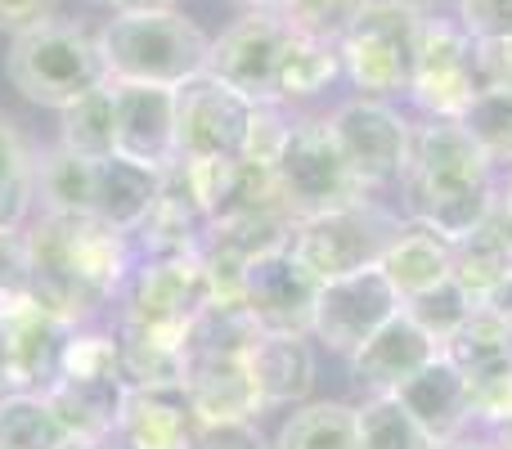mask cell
I'll use <instances>...</instances> for the list:
<instances>
[{
	"label": "cell",
	"mask_w": 512,
	"mask_h": 449,
	"mask_svg": "<svg viewBox=\"0 0 512 449\" xmlns=\"http://www.w3.org/2000/svg\"><path fill=\"white\" fill-rule=\"evenodd\" d=\"M400 216L459 243L486 221L499 198V167L481 153V144L463 131V122H414V144L400 176Z\"/></svg>",
	"instance_id": "1"
},
{
	"label": "cell",
	"mask_w": 512,
	"mask_h": 449,
	"mask_svg": "<svg viewBox=\"0 0 512 449\" xmlns=\"http://www.w3.org/2000/svg\"><path fill=\"white\" fill-rule=\"evenodd\" d=\"M27 261H32V297L68 324L95 315L131 270L126 234L99 225L95 216L45 212L27 229Z\"/></svg>",
	"instance_id": "2"
},
{
	"label": "cell",
	"mask_w": 512,
	"mask_h": 449,
	"mask_svg": "<svg viewBox=\"0 0 512 449\" xmlns=\"http://www.w3.org/2000/svg\"><path fill=\"white\" fill-rule=\"evenodd\" d=\"M5 77L23 99L63 113L81 95L108 86V63L95 32L68 23V18H45V23L9 36Z\"/></svg>",
	"instance_id": "3"
},
{
	"label": "cell",
	"mask_w": 512,
	"mask_h": 449,
	"mask_svg": "<svg viewBox=\"0 0 512 449\" xmlns=\"http://www.w3.org/2000/svg\"><path fill=\"white\" fill-rule=\"evenodd\" d=\"M99 50L108 63V81H144V86H185L207 72L212 36L185 14H113L99 27Z\"/></svg>",
	"instance_id": "4"
},
{
	"label": "cell",
	"mask_w": 512,
	"mask_h": 449,
	"mask_svg": "<svg viewBox=\"0 0 512 449\" xmlns=\"http://www.w3.org/2000/svg\"><path fill=\"white\" fill-rule=\"evenodd\" d=\"M427 18L432 14L423 9V0H369L355 23L337 36L342 81L369 99L405 95Z\"/></svg>",
	"instance_id": "5"
},
{
	"label": "cell",
	"mask_w": 512,
	"mask_h": 449,
	"mask_svg": "<svg viewBox=\"0 0 512 449\" xmlns=\"http://www.w3.org/2000/svg\"><path fill=\"white\" fill-rule=\"evenodd\" d=\"M270 171H274L283 207H288L297 221L373 198L369 189L355 180V171L346 167L342 149H337L333 131H328V117H292L288 140H283Z\"/></svg>",
	"instance_id": "6"
},
{
	"label": "cell",
	"mask_w": 512,
	"mask_h": 449,
	"mask_svg": "<svg viewBox=\"0 0 512 449\" xmlns=\"http://www.w3.org/2000/svg\"><path fill=\"white\" fill-rule=\"evenodd\" d=\"M212 279L198 252L153 256L135 270L122 310V337H149V342H189V324L212 306Z\"/></svg>",
	"instance_id": "7"
},
{
	"label": "cell",
	"mask_w": 512,
	"mask_h": 449,
	"mask_svg": "<svg viewBox=\"0 0 512 449\" xmlns=\"http://www.w3.org/2000/svg\"><path fill=\"white\" fill-rule=\"evenodd\" d=\"M400 225H405L400 212L382 207L378 198H364V203L297 221L288 247L319 283H328L355 270H373L387 252V243L400 234Z\"/></svg>",
	"instance_id": "8"
},
{
	"label": "cell",
	"mask_w": 512,
	"mask_h": 449,
	"mask_svg": "<svg viewBox=\"0 0 512 449\" xmlns=\"http://www.w3.org/2000/svg\"><path fill=\"white\" fill-rule=\"evenodd\" d=\"M328 131H333L346 167L355 171V180L369 194L400 185L409 144H414V117H405L391 99H369V95L342 99L328 113Z\"/></svg>",
	"instance_id": "9"
},
{
	"label": "cell",
	"mask_w": 512,
	"mask_h": 449,
	"mask_svg": "<svg viewBox=\"0 0 512 449\" xmlns=\"http://www.w3.org/2000/svg\"><path fill=\"white\" fill-rule=\"evenodd\" d=\"M409 99L423 117L432 122H463L472 99L481 95L477 77V41L459 27V18L432 14L423 27V41L414 54V72H409Z\"/></svg>",
	"instance_id": "10"
},
{
	"label": "cell",
	"mask_w": 512,
	"mask_h": 449,
	"mask_svg": "<svg viewBox=\"0 0 512 449\" xmlns=\"http://www.w3.org/2000/svg\"><path fill=\"white\" fill-rule=\"evenodd\" d=\"M256 104L225 86L212 72H198L176 86V153L180 162H216L248 153Z\"/></svg>",
	"instance_id": "11"
},
{
	"label": "cell",
	"mask_w": 512,
	"mask_h": 449,
	"mask_svg": "<svg viewBox=\"0 0 512 449\" xmlns=\"http://www.w3.org/2000/svg\"><path fill=\"white\" fill-rule=\"evenodd\" d=\"M292 27L274 9H243L212 41L207 72L234 86L252 104H279V63L288 50Z\"/></svg>",
	"instance_id": "12"
},
{
	"label": "cell",
	"mask_w": 512,
	"mask_h": 449,
	"mask_svg": "<svg viewBox=\"0 0 512 449\" xmlns=\"http://www.w3.org/2000/svg\"><path fill=\"white\" fill-rule=\"evenodd\" d=\"M400 297L382 270H355V274H342V279H328L319 288V301H315V324H310V342H319L324 351L333 355H346L351 360L373 333H378L387 319L400 315Z\"/></svg>",
	"instance_id": "13"
},
{
	"label": "cell",
	"mask_w": 512,
	"mask_h": 449,
	"mask_svg": "<svg viewBox=\"0 0 512 449\" xmlns=\"http://www.w3.org/2000/svg\"><path fill=\"white\" fill-rule=\"evenodd\" d=\"M324 283L292 256V247L256 256L243 274V310L261 333H297L310 337L315 324V301Z\"/></svg>",
	"instance_id": "14"
},
{
	"label": "cell",
	"mask_w": 512,
	"mask_h": 449,
	"mask_svg": "<svg viewBox=\"0 0 512 449\" xmlns=\"http://www.w3.org/2000/svg\"><path fill=\"white\" fill-rule=\"evenodd\" d=\"M113 153L153 171L176 167V90L113 81Z\"/></svg>",
	"instance_id": "15"
},
{
	"label": "cell",
	"mask_w": 512,
	"mask_h": 449,
	"mask_svg": "<svg viewBox=\"0 0 512 449\" xmlns=\"http://www.w3.org/2000/svg\"><path fill=\"white\" fill-rule=\"evenodd\" d=\"M0 324L9 337V364H14V391H45L59 378V360L68 337L77 333V324L59 319L54 310H45L36 297L14 301L0 310Z\"/></svg>",
	"instance_id": "16"
},
{
	"label": "cell",
	"mask_w": 512,
	"mask_h": 449,
	"mask_svg": "<svg viewBox=\"0 0 512 449\" xmlns=\"http://www.w3.org/2000/svg\"><path fill=\"white\" fill-rule=\"evenodd\" d=\"M185 167H189V180H194L198 207H203V216H207V229L243 221V216H256V212H270V207H283L274 171L256 167L248 158L185 162Z\"/></svg>",
	"instance_id": "17"
},
{
	"label": "cell",
	"mask_w": 512,
	"mask_h": 449,
	"mask_svg": "<svg viewBox=\"0 0 512 449\" xmlns=\"http://www.w3.org/2000/svg\"><path fill=\"white\" fill-rule=\"evenodd\" d=\"M436 355H441V346L400 310V315L387 319L346 364H351V378L360 382L364 396H396V391L405 387L423 364H432Z\"/></svg>",
	"instance_id": "18"
},
{
	"label": "cell",
	"mask_w": 512,
	"mask_h": 449,
	"mask_svg": "<svg viewBox=\"0 0 512 449\" xmlns=\"http://www.w3.org/2000/svg\"><path fill=\"white\" fill-rule=\"evenodd\" d=\"M512 274V207L495 198L486 221L450 247V279L468 292L472 306H490Z\"/></svg>",
	"instance_id": "19"
},
{
	"label": "cell",
	"mask_w": 512,
	"mask_h": 449,
	"mask_svg": "<svg viewBox=\"0 0 512 449\" xmlns=\"http://www.w3.org/2000/svg\"><path fill=\"white\" fill-rule=\"evenodd\" d=\"M198 418L180 387H131L117 423L126 449H194Z\"/></svg>",
	"instance_id": "20"
},
{
	"label": "cell",
	"mask_w": 512,
	"mask_h": 449,
	"mask_svg": "<svg viewBox=\"0 0 512 449\" xmlns=\"http://www.w3.org/2000/svg\"><path fill=\"white\" fill-rule=\"evenodd\" d=\"M396 400L414 414V423L423 427L432 441H450V436L472 427L468 378L454 369V360L445 351L436 355L432 364H423V369L396 391Z\"/></svg>",
	"instance_id": "21"
},
{
	"label": "cell",
	"mask_w": 512,
	"mask_h": 449,
	"mask_svg": "<svg viewBox=\"0 0 512 449\" xmlns=\"http://www.w3.org/2000/svg\"><path fill=\"white\" fill-rule=\"evenodd\" d=\"M265 409H297L315 391V342L297 333H261L248 355Z\"/></svg>",
	"instance_id": "22"
},
{
	"label": "cell",
	"mask_w": 512,
	"mask_h": 449,
	"mask_svg": "<svg viewBox=\"0 0 512 449\" xmlns=\"http://www.w3.org/2000/svg\"><path fill=\"white\" fill-rule=\"evenodd\" d=\"M158 194H162V171L126 162L113 153V158L95 162V207H90V216L131 238L153 216Z\"/></svg>",
	"instance_id": "23"
},
{
	"label": "cell",
	"mask_w": 512,
	"mask_h": 449,
	"mask_svg": "<svg viewBox=\"0 0 512 449\" xmlns=\"http://www.w3.org/2000/svg\"><path fill=\"white\" fill-rule=\"evenodd\" d=\"M378 270H382V279L396 288L400 306H405V301L450 283V243H445L441 234H432V229L405 221L400 234L387 243V252H382Z\"/></svg>",
	"instance_id": "24"
},
{
	"label": "cell",
	"mask_w": 512,
	"mask_h": 449,
	"mask_svg": "<svg viewBox=\"0 0 512 449\" xmlns=\"http://www.w3.org/2000/svg\"><path fill=\"white\" fill-rule=\"evenodd\" d=\"M126 378L113 382H50L41 391L50 400V409L59 414L63 432L77 436V441H108L117 436V423H122V405H126Z\"/></svg>",
	"instance_id": "25"
},
{
	"label": "cell",
	"mask_w": 512,
	"mask_h": 449,
	"mask_svg": "<svg viewBox=\"0 0 512 449\" xmlns=\"http://www.w3.org/2000/svg\"><path fill=\"white\" fill-rule=\"evenodd\" d=\"M337 81H342L337 41H319V36L292 32L288 50H283V63H279V108L319 99L324 90H333Z\"/></svg>",
	"instance_id": "26"
},
{
	"label": "cell",
	"mask_w": 512,
	"mask_h": 449,
	"mask_svg": "<svg viewBox=\"0 0 512 449\" xmlns=\"http://www.w3.org/2000/svg\"><path fill=\"white\" fill-rule=\"evenodd\" d=\"M270 449H360L355 405H346V400H306L279 423Z\"/></svg>",
	"instance_id": "27"
},
{
	"label": "cell",
	"mask_w": 512,
	"mask_h": 449,
	"mask_svg": "<svg viewBox=\"0 0 512 449\" xmlns=\"http://www.w3.org/2000/svg\"><path fill=\"white\" fill-rule=\"evenodd\" d=\"M36 198L45 203V212L90 216V207H95V162L54 144L50 153L36 158Z\"/></svg>",
	"instance_id": "28"
},
{
	"label": "cell",
	"mask_w": 512,
	"mask_h": 449,
	"mask_svg": "<svg viewBox=\"0 0 512 449\" xmlns=\"http://www.w3.org/2000/svg\"><path fill=\"white\" fill-rule=\"evenodd\" d=\"M445 355L454 360V369L463 378H481V373H495L512 364V324L499 310L477 306L468 315V324L454 333V342L445 346Z\"/></svg>",
	"instance_id": "29"
},
{
	"label": "cell",
	"mask_w": 512,
	"mask_h": 449,
	"mask_svg": "<svg viewBox=\"0 0 512 449\" xmlns=\"http://www.w3.org/2000/svg\"><path fill=\"white\" fill-rule=\"evenodd\" d=\"M36 203V153L18 122L0 113V229H18Z\"/></svg>",
	"instance_id": "30"
},
{
	"label": "cell",
	"mask_w": 512,
	"mask_h": 449,
	"mask_svg": "<svg viewBox=\"0 0 512 449\" xmlns=\"http://www.w3.org/2000/svg\"><path fill=\"white\" fill-rule=\"evenodd\" d=\"M72 436L41 391L0 396V449H63Z\"/></svg>",
	"instance_id": "31"
},
{
	"label": "cell",
	"mask_w": 512,
	"mask_h": 449,
	"mask_svg": "<svg viewBox=\"0 0 512 449\" xmlns=\"http://www.w3.org/2000/svg\"><path fill=\"white\" fill-rule=\"evenodd\" d=\"M59 122H63L59 144L68 153H77L86 162L113 158V81L81 95L77 104H68L59 113Z\"/></svg>",
	"instance_id": "32"
},
{
	"label": "cell",
	"mask_w": 512,
	"mask_h": 449,
	"mask_svg": "<svg viewBox=\"0 0 512 449\" xmlns=\"http://www.w3.org/2000/svg\"><path fill=\"white\" fill-rule=\"evenodd\" d=\"M355 436H360V449H432L436 445L396 396H364V405H355Z\"/></svg>",
	"instance_id": "33"
},
{
	"label": "cell",
	"mask_w": 512,
	"mask_h": 449,
	"mask_svg": "<svg viewBox=\"0 0 512 449\" xmlns=\"http://www.w3.org/2000/svg\"><path fill=\"white\" fill-rule=\"evenodd\" d=\"M463 131L481 144L490 162L499 171L512 167V90L508 86H490L472 99V108L463 113Z\"/></svg>",
	"instance_id": "34"
},
{
	"label": "cell",
	"mask_w": 512,
	"mask_h": 449,
	"mask_svg": "<svg viewBox=\"0 0 512 449\" xmlns=\"http://www.w3.org/2000/svg\"><path fill=\"white\" fill-rule=\"evenodd\" d=\"M472 301H468V292L459 288V283H441V288H432V292H423V297H414V301H405V315L414 319L418 328H423L427 337H432L436 346H450L454 342V333H459L463 324H468V315H472Z\"/></svg>",
	"instance_id": "35"
},
{
	"label": "cell",
	"mask_w": 512,
	"mask_h": 449,
	"mask_svg": "<svg viewBox=\"0 0 512 449\" xmlns=\"http://www.w3.org/2000/svg\"><path fill=\"white\" fill-rule=\"evenodd\" d=\"M59 378H68V382H113V378H126L117 337H108V333H72L68 346H63ZM59 378H54V382H59Z\"/></svg>",
	"instance_id": "36"
},
{
	"label": "cell",
	"mask_w": 512,
	"mask_h": 449,
	"mask_svg": "<svg viewBox=\"0 0 512 449\" xmlns=\"http://www.w3.org/2000/svg\"><path fill=\"white\" fill-rule=\"evenodd\" d=\"M369 5V0H283L279 14L292 32L319 36V41H337L346 27L355 23V14Z\"/></svg>",
	"instance_id": "37"
},
{
	"label": "cell",
	"mask_w": 512,
	"mask_h": 449,
	"mask_svg": "<svg viewBox=\"0 0 512 449\" xmlns=\"http://www.w3.org/2000/svg\"><path fill=\"white\" fill-rule=\"evenodd\" d=\"M468 405L472 427H481V432H499L504 423H512V364L468 378Z\"/></svg>",
	"instance_id": "38"
},
{
	"label": "cell",
	"mask_w": 512,
	"mask_h": 449,
	"mask_svg": "<svg viewBox=\"0 0 512 449\" xmlns=\"http://www.w3.org/2000/svg\"><path fill=\"white\" fill-rule=\"evenodd\" d=\"M32 297V261L23 229H0V310Z\"/></svg>",
	"instance_id": "39"
},
{
	"label": "cell",
	"mask_w": 512,
	"mask_h": 449,
	"mask_svg": "<svg viewBox=\"0 0 512 449\" xmlns=\"http://www.w3.org/2000/svg\"><path fill=\"white\" fill-rule=\"evenodd\" d=\"M454 18L472 41H508L512 0H454Z\"/></svg>",
	"instance_id": "40"
},
{
	"label": "cell",
	"mask_w": 512,
	"mask_h": 449,
	"mask_svg": "<svg viewBox=\"0 0 512 449\" xmlns=\"http://www.w3.org/2000/svg\"><path fill=\"white\" fill-rule=\"evenodd\" d=\"M194 449H270L256 423H198Z\"/></svg>",
	"instance_id": "41"
},
{
	"label": "cell",
	"mask_w": 512,
	"mask_h": 449,
	"mask_svg": "<svg viewBox=\"0 0 512 449\" xmlns=\"http://www.w3.org/2000/svg\"><path fill=\"white\" fill-rule=\"evenodd\" d=\"M54 5L59 0H0V32H9V36L27 32V27L54 18Z\"/></svg>",
	"instance_id": "42"
},
{
	"label": "cell",
	"mask_w": 512,
	"mask_h": 449,
	"mask_svg": "<svg viewBox=\"0 0 512 449\" xmlns=\"http://www.w3.org/2000/svg\"><path fill=\"white\" fill-rule=\"evenodd\" d=\"M113 14H167V9H180V0H108Z\"/></svg>",
	"instance_id": "43"
},
{
	"label": "cell",
	"mask_w": 512,
	"mask_h": 449,
	"mask_svg": "<svg viewBox=\"0 0 512 449\" xmlns=\"http://www.w3.org/2000/svg\"><path fill=\"white\" fill-rule=\"evenodd\" d=\"M432 449H499V445H495V436H490V432H481V427H468V432L450 436V441H436Z\"/></svg>",
	"instance_id": "44"
},
{
	"label": "cell",
	"mask_w": 512,
	"mask_h": 449,
	"mask_svg": "<svg viewBox=\"0 0 512 449\" xmlns=\"http://www.w3.org/2000/svg\"><path fill=\"white\" fill-rule=\"evenodd\" d=\"M14 391V364H9V337H5V324H0V396Z\"/></svg>",
	"instance_id": "45"
},
{
	"label": "cell",
	"mask_w": 512,
	"mask_h": 449,
	"mask_svg": "<svg viewBox=\"0 0 512 449\" xmlns=\"http://www.w3.org/2000/svg\"><path fill=\"white\" fill-rule=\"evenodd\" d=\"M490 310H499V315H504L508 324H512V274H508V283H504V288L495 292V301H490Z\"/></svg>",
	"instance_id": "46"
},
{
	"label": "cell",
	"mask_w": 512,
	"mask_h": 449,
	"mask_svg": "<svg viewBox=\"0 0 512 449\" xmlns=\"http://www.w3.org/2000/svg\"><path fill=\"white\" fill-rule=\"evenodd\" d=\"M63 449H117V436H108V441H77V436H72Z\"/></svg>",
	"instance_id": "47"
},
{
	"label": "cell",
	"mask_w": 512,
	"mask_h": 449,
	"mask_svg": "<svg viewBox=\"0 0 512 449\" xmlns=\"http://www.w3.org/2000/svg\"><path fill=\"white\" fill-rule=\"evenodd\" d=\"M499 198L512 207V167L508 171H499Z\"/></svg>",
	"instance_id": "48"
},
{
	"label": "cell",
	"mask_w": 512,
	"mask_h": 449,
	"mask_svg": "<svg viewBox=\"0 0 512 449\" xmlns=\"http://www.w3.org/2000/svg\"><path fill=\"white\" fill-rule=\"evenodd\" d=\"M490 436H495V445H499V449H512V423H504L499 432H490Z\"/></svg>",
	"instance_id": "49"
},
{
	"label": "cell",
	"mask_w": 512,
	"mask_h": 449,
	"mask_svg": "<svg viewBox=\"0 0 512 449\" xmlns=\"http://www.w3.org/2000/svg\"><path fill=\"white\" fill-rule=\"evenodd\" d=\"M243 5H248V9H274V14H279L283 0H243Z\"/></svg>",
	"instance_id": "50"
},
{
	"label": "cell",
	"mask_w": 512,
	"mask_h": 449,
	"mask_svg": "<svg viewBox=\"0 0 512 449\" xmlns=\"http://www.w3.org/2000/svg\"><path fill=\"white\" fill-rule=\"evenodd\" d=\"M508 45H512V36H508Z\"/></svg>",
	"instance_id": "51"
}]
</instances>
